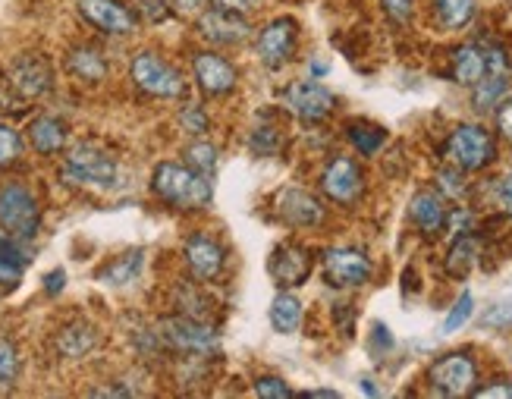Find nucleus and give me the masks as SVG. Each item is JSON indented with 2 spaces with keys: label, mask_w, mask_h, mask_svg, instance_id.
<instances>
[{
  "label": "nucleus",
  "mask_w": 512,
  "mask_h": 399,
  "mask_svg": "<svg viewBox=\"0 0 512 399\" xmlns=\"http://www.w3.org/2000/svg\"><path fill=\"white\" fill-rule=\"evenodd\" d=\"M151 192L161 198L164 205H170L173 211H205L211 208V180L205 173H198L189 164H176V161H161L151 173Z\"/></svg>",
  "instance_id": "f257e3e1"
},
{
  "label": "nucleus",
  "mask_w": 512,
  "mask_h": 399,
  "mask_svg": "<svg viewBox=\"0 0 512 399\" xmlns=\"http://www.w3.org/2000/svg\"><path fill=\"white\" fill-rule=\"evenodd\" d=\"M129 79L132 85L145 92L148 98H161V101H173V98H183L186 95V79L176 66L154 54V51H139L129 63Z\"/></svg>",
  "instance_id": "f03ea898"
},
{
  "label": "nucleus",
  "mask_w": 512,
  "mask_h": 399,
  "mask_svg": "<svg viewBox=\"0 0 512 399\" xmlns=\"http://www.w3.org/2000/svg\"><path fill=\"white\" fill-rule=\"evenodd\" d=\"M158 334H161V343L183 359H211L220 352L217 330L198 318H186V315L164 318Z\"/></svg>",
  "instance_id": "7ed1b4c3"
},
{
  "label": "nucleus",
  "mask_w": 512,
  "mask_h": 399,
  "mask_svg": "<svg viewBox=\"0 0 512 399\" xmlns=\"http://www.w3.org/2000/svg\"><path fill=\"white\" fill-rule=\"evenodd\" d=\"M447 161L453 167H459L462 173H478L484 167H491L497 158V139L478 123H462L450 132L447 139Z\"/></svg>",
  "instance_id": "20e7f679"
},
{
  "label": "nucleus",
  "mask_w": 512,
  "mask_h": 399,
  "mask_svg": "<svg viewBox=\"0 0 512 399\" xmlns=\"http://www.w3.org/2000/svg\"><path fill=\"white\" fill-rule=\"evenodd\" d=\"M41 227V205L29 186L7 183L0 189V230L13 239H35Z\"/></svg>",
  "instance_id": "39448f33"
},
{
  "label": "nucleus",
  "mask_w": 512,
  "mask_h": 399,
  "mask_svg": "<svg viewBox=\"0 0 512 399\" xmlns=\"http://www.w3.org/2000/svg\"><path fill=\"white\" fill-rule=\"evenodd\" d=\"M63 180L73 186H95V189H110L117 183V161L92 142H82L70 148L63 164Z\"/></svg>",
  "instance_id": "423d86ee"
},
{
  "label": "nucleus",
  "mask_w": 512,
  "mask_h": 399,
  "mask_svg": "<svg viewBox=\"0 0 512 399\" xmlns=\"http://www.w3.org/2000/svg\"><path fill=\"white\" fill-rule=\"evenodd\" d=\"M299 48V22L293 16H274L255 32V54L267 70H280L296 57Z\"/></svg>",
  "instance_id": "0eeeda50"
},
{
  "label": "nucleus",
  "mask_w": 512,
  "mask_h": 399,
  "mask_svg": "<svg viewBox=\"0 0 512 399\" xmlns=\"http://www.w3.org/2000/svg\"><path fill=\"white\" fill-rule=\"evenodd\" d=\"M374 274V264L368 252L355 249V246H333L324 252L321 261V277L333 290H359Z\"/></svg>",
  "instance_id": "6e6552de"
},
{
  "label": "nucleus",
  "mask_w": 512,
  "mask_h": 399,
  "mask_svg": "<svg viewBox=\"0 0 512 399\" xmlns=\"http://www.w3.org/2000/svg\"><path fill=\"white\" fill-rule=\"evenodd\" d=\"M311 271H315V255L299 239H283L267 255V274L280 290H296V286L308 283Z\"/></svg>",
  "instance_id": "1a4fd4ad"
},
{
  "label": "nucleus",
  "mask_w": 512,
  "mask_h": 399,
  "mask_svg": "<svg viewBox=\"0 0 512 399\" xmlns=\"http://www.w3.org/2000/svg\"><path fill=\"white\" fill-rule=\"evenodd\" d=\"M318 186H321V192L330 198L333 205L352 208L365 195V173H362V167L355 164L352 158H346V154H337V158H330L327 167L321 170Z\"/></svg>",
  "instance_id": "9d476101"
},
{
  "label": "nucleus",
  "mask_w": 512,
  "mask_h": 399,
  "mask_svg": "<svg viewBox=\"0 0 512 399\" xmlns=\"http://www.w3.org/2000/svg\"><path fill=\"white\" fill-rule=\"evenodd\" d=\"M478 381V368L469 352H450L428 368V384L437 396H469Z\"/></svg>",
  "instance_id": "9b49d317"
},
{
  "label": "nucleus",
  "mask_w": 512,
  "mask_h": 399,
  "mask_svg": "<svg viewBox=\"0 0 512 399\" xmlns=\"http://www.w3.org/2000/svg\"><path fill=\"white\" fill-rule=\"evenodd\" d=\"M183 264H186V271L195 280H202V283L217 280L220 274H224V268H227L224 242H220L217 236H211L208 230L189 233L186 242H183Z\"/></svg>",
  "instance_id": "f8f14e48"
},
{
  "label": "nucleus",
  "mask_w": 512,
  "mask_h": 399,
  "mask_svg": "<svg viewBox=\"0 0 512 399\" xmlns=\"http://www.w3.org/2000/svg\"><path fill=\"white\" fill-rule=\"evenodd\" d=\"M283 107L293 117H299L302 123H324L333 110H337V95H333L327 85L305 79V82L286 85Z\"/></svg>",
  "instance_id": "ddd939ff"
},
{
  "label": "nucleus",
  "mask_w": 512,
  "mask_h": 399,
  "mask_svg": "<svg viewBox=\"0 0 512 399\" xmlns=\"http://www.w3.org/2000/svg\"><path fill=\"white\" fill-rule=\"evenodd\" d=\"M274 211L283 224L293 230H315L327 217V208L321 198L311 195L308 189H299V186H283L274 198Z\"/></svg>",
  "instance_id": "4468645a"
},
{
  "label": "nucleus",
  "mask_w": 512,
  "mask_h": 399,
  "mask_svg": "<svg viewBox=\"0 0 512 399\" xmlns=\"http://www.w3.org/2000/svg\"><path fill=\"white\" fill-rule=\"evenodd\" d=\"M192 73H195V85L202 88L208 98H227L239 85V70L233 66V60H227L217 51H195Z\"/></svg>",
  "instance_id": "2eb2a0df"
},
{
  "label": "nucleus",
  "mask_w": 512,
  "mask_h": 399,
  "mask_svg": "<svg viewBox=\"0 0 512 399\" xmlns=\"http://www.w3.org/2000/svg\"><path fill=\"white\" fill-rule=\"evenodd\" d=\"M79 13L92 29L114 38H126L139 26L136 13L120 4V0H79Z\"/></svg>",
  "instance_id": "dca6fc26"
},
{
  "label": "nucleus",
  "mask_w": 512,
  "mask_h": 399,
  "mask_svg": "<svg viewBox=\"0 0 512 399\" xmlns=\"http://www.w3.org/2000/svg\"><path fill=\"white\" fill-rule=\"evenodd\" d=\"M10 85L26 101H38L44 95H51L54 88V73L51 63L44 60L41 54H19L10 63Z\"/></svg>",
  "instance_id": "f3484780"
},
{
  "label": "nucleus",
  "mask_w": 512,
  "mask_h": 399,
  "mask_svg": "<svg viewBox=\"0 0 512 399\" xmlns=\"http://www.w3.org/2000/svg\"><path fill=\"white\" fill-rule=\"evenodd\" d=\"M198 35H202L208 44H217V48H233V44H242L252 35L249 16L242 13H230V10H205L195 22Z\"/></svg>",
  "instance_id": "a211bd4d"
},
{
  "label": "nucleus",
  "mask_w": 512,
  "mask_h": 399,
  "mask_svg": "<svg viewBox=\"0 0 512 399\" xmlns=\"http://www.w3.org/2000/svg\"><path fill=\"white\" fill-rule=\"evenodd\" d=\"M98 346H101V330L95 324H88V321H70V324H63L54 334L57 356L70 359V362L88 359Z\"/></svg>",
  "instance_id": "6ab92c4d"
},
{
  "label": "nucleus",
  "mask_w": 512,
  "mask_h": 399,
  "mask_svg": "<svg viewBox=\"0 0 512 399\" xmlns=\"http://www.w3.org/2000/svg\"><path fill=\"white\" fill-rule=\"evenodd\" d=\"M63 63H66V73L85 85H101L110 76L107 57L98 48H92V44H76V48L66 51Z\"/></svg>",
  "instance_id": "aec40b11"
},
{
  "label": "nucleus",
  "mask_w": 512,
  "mask_h": 399,
  "mask_svg": "<svg viewBox=\"0 0 512 399\" xmlns=\"http://www.w3.org/2000/svg\"><path fill=\"white\" fill-rule=\"evenodd\" d=\"M70 142V126L60 117L41 114L29 123V145L41 154V158H57V154Z\"/></svg>",
  "instance_id": "412c9836"
},
{
  "label": "nucleus",
  "mask_w": 512,
  "mask_h": 399,
  "mask_svg": "<svg viewBox=\"0 0 512 399\" xmlns=\"http://www.w3.org/2000/svg\"><path fill=\"white\" fill-rule=\"evenodd\" d=\"M409 217L425 236H440L443 230H447L450 208L437 192H418L412 198V205H409Z\"/></svg>",
  "instance_id": "4be33fe9"
},
{
  "label": "nucleus",
  "mask_w": 512,
  "mask_h": 399,
  "mask_svg": "<svg viewBox=\"0 0 512 399\" xmlns=\"http://www.w3.org/2000/svg\"><path fill=\"white\" fill-rule=\"evenodd\" d=\"M450 73L459 85L465 88H475L487 73V51L481 44H462V48L453 51V63H450Z\"/></svg>",
  "instance_id": "5701e85b"
},
{
  "label": "nucleus",
  "mask_w": 512,
  "mask_h": 399,
  "mask_svg": "<svg viewBox=\"0 0 512 399\" xmlns=\"http://www.w3.org/2000/svg\"><path fill=\"white\" fill-rule=\"evenodd\" d=\"M267 318H271V327H274V334L280 337H293L299 334V327H302V318H305V305L296 293H289V290H280L271 302V312H267Z\"/></svg>",
  "instance_id": "b1692460"
},
{
  "label": "nucleus",
  "mask_w": 512,
  "mask_h": 399,
  "mask_svg": "<svg viewBox=\"0 0 512 399\" xmlns=\"http://www.w3.org/2000/svg\"><path fill=\"white\" fill-rule=\"evenodd\" d=\"M475 264H478V239L472 230H465V233H456L453 239V246L447 252V274L456 277V280H465L472 271H475Z\"/></svg>",
  "instance_id": "393cba45"
},
{
  "label": "nucleus",
  "mask_w": 512,
  "mask_h": 399,
  "mask_svg": "<svg viewBox=\"0 0 512 399\" xmlns=\"http://www.w3.org/2000/svg\"><path fill=\"white\" fill-rule=\"evenodd\" d=\"M142 264H145V252L142 249H129L117 258H110L104 268L98 271V280L107 286H129L142 274Z\"/></svg>",
  "instance_id": "a878e982"
},
{
  "label": "nucleus",
  "mask_w": 512,
  "mask_h": 399,
  "mask_svg": "<svg viewBox=\"0 0 512 399\" xmlns=\"http://www.w3.org/2000/svg\"><path fill=\"white\" fill-rule=\"evenodd\" d=\"M431 13H434V22L440 29L456 32V29H465L475 19V0H434Z\"/></svg>",
  "instance_id": "bb28decb"
},
{
  "label": "nucleus",
  "mask_w": 512,
  "mask_h": 399,
  "mask_svg": "<svg viewBox=\"0 0 512 399\" xmlns=\"http://www.w3.org/2000/svg\"><path fill=\"white\" fill-rule=\"evenodd\" d=\"M346 139L355 151L362 154V158H374V154L384 148L387 132L381 126L368 123V120H352V123H346Z\"/></svg>",
  "instance_id": "cd10ccee"
},
{
  "label": "nucleus",
  "mask_w": 512,
  "mask_h": 399,
  "mask_svg": "<svg viewBox=\"0 0 512 399\" xmlns=\"http://www.w3.org/2000/svg\"><path fill=\"white\" fill-rule=\"evenodd\" d=\"M26 255L19 252L16 239L7 233H0V286H16L22 271H26Z\"/></svg>",
  "instance_id": "c85d7f7f"
},
{
  "label": "nucleus",
  "mask_w": 512,
  "mask_h": 399,
  "mask_svg": "<svg viewBox=\"0 0 512 399\" xmlns=\"http://www.w3.org/2000/svg\"><path fill=\"white\" fill-rule=\"evenodd\" d=\"M22 374V356L19 346L7 337H0V393H10Z\"/></svg>",
  "instance_id": "c756f323"
},
{
  "label": "nucleus",
  "mask_w": 512,
  "mask_h": 399,
  "mask_svg": "<svg viewBox=\"0 0 512 399\" xmlns=\"http://www.w3.org/2000/svg\"><path fill=\"white\" fill-rule=\"evenodd\" d=\"M506 88H509V76H484L478 85H475V110H494L503 95H506Z\"/></svg>",
  "instance_id": "7c9ffc66"
},
{
  "label": "nucleus",
  "mask_w": 512,
  "mask_h": 399,
  "mask_svg": "<svg viewBox=\"0 0 512 399\" xmlns=\"http://www.w3.org/2000/svg\"><path fill=\"white\" fill-rule=\"evenodd\" d=\"M176 308H180V315H186V318L205 321L208 312H211V302L202 296V290H198L195 283H183L180 286V296H176Z\"/></svg>",
  "instance_id": "2f4dec72"
},
{
  "label": "nucleus",
  "mask_w": 512,
  "mask_h": 399,
  "mask_svg": "<svg viewBox=\"0 0 512 399\" xmlns=\"http://www.w3.org/2000/svg\"><path fill=\"white\" fill-rule=\"evenodd\" d=\"M183 158H186L189 167H195L198 173H205L208 180L217 173V148L211 142H192V145H186Z\"/></svg>",
  "instance_id": "473e14b6"
},
{
  "label": "nucleus",
  "mask_w": 512,
  "mask_h": 399,
  "mask_svg": "<svg viewBox=\"0 0 512 399\" xmlns=\"http://www.w3.org/2000/svg\"><path fill=\"white\" fill-rule=\"evenodd\" d=\"M22 136L13 129V126H7V123H0V170H7V167H13V164H19V158H22Z\"/></svg>",
  "instance_id": "72a5a7b5"
},
{
  "label": "nucleus",
  "mask_w": 512,
  "mask_h": 399,
  "mask_svg": "<svg viewBox=\"0 0 512 399\" xmlns=\"http://www.w3.org/2000/svg\"><path fill=\"white\" fill-rule=\"evenodd\" d=\"M283 148V139H280V132L274 126H261L252 132V151L258 154V158H274V154Z\"/></svg>",
  "instance_id": "f704fd0d"
},
{
  "label": "nucleus",
  "mask_w": 512,
  "mask_h": 399,
  "mask_svg": "<svg viewBox=\"0 0 512 399\" xmlns=\"http://www.w3.org/2000/svg\"><path fill=\"white\" fill-rule=\"evenodd\" d=\"M180 126H183V132H189V136H205L208 126H211V120H208V114H205V107H202V104H186V107L180 110Z\"/></svg>",
  "instance_id": "c9c22d12"
},
{
  "label": "nucleus",
  "mask_w": 512,
  "mask_h": 399,
  "mask_svg": "<svg viewBox=\"0 0 512 399\" xmlns=\"http://www.w3.org/2000/svg\"><path fill=\"white\" fill-rule=\"evenodd\" d=\"M472 312H475V299H472V293H462V296L456 299V305L450 308L447 321H443V334H453V330H459L462 324H469Z\"/></svg>",
  "instance_id": "e433bc0d"
},
{
  "label": "nucleus",
  "mask_w": 512,
  "mask_h": 399,
  "mask_svg": "<svg viewBox=\"0 0 512 399\" xmlns=\"http://www.w3.org/2000/svg\"><path fill=\"white\" fill-rule=\"evenodd\" d=\"M255 393L261 399H289V396H293L289 384L283 378H277V374H264V378H258L255 381Z\"/></svg>",
  "instance_id": "4c0bfd02"
},
{
  "label": "nucleus",
  "mask_w": 512,
  "mask_h": 399,
  "mask_svg": "<svg viewBox=\"0 0 512 399\" xmlns=\"http://www.w3.org/2000/svg\"><path fill=\"white\" fill-rule=\"evenodd\" d=\"M437 186H440V192L447 195V198H462L465 195V180H462V170L459 167H450V170H440L437 173Z\"/></svg>",
  "instance_id": "58836bf2"
},
{
  "label": "nucleus",
  "mask_w": 512,
  "mask_h": 399,
  "mask_svg": "<svg viewBox=\"0 0 512 399\" xmlns=\"http://www.w3.org/2000/svg\"><path fill=\"white\" fill-rule=\"evenodd\" d=\"M381 7L393 26H406V22L415 16V0H381Z\"/></svg>",
  "instance_id": "ea45409f"
},
{
  "label": "nucleus",
  "mask_w": 512,
  "mask_h": 399,
  "mask_svg": "<svg viewBox=\"0 0 512 399\" xmlns=\"http://www.w3.org/2000/svg\"><path fill=\"white\" fill-rule=\"evenodd\" d=\"M170 0H139V13L151 22H164L170 16Z\"/></svg>",
  "instance_id": "a19ab883"
},
{
  "label": "nucleus",
  "mask_w": 512,
  "mask_h": 399,
  "mask_svg": "<svg viewBox=\"0 0 512 399\" xmlns=\"http://www.w3.org/2000/svg\"><path fill=\"white\" fill-rule=\"evenodd\" d=\"M497 132L506 142H512V98L497 104Z\"/></svg>",
  "instance_id": "79ce46f5"
},
{
  "label": "nucleus",
  "mask_w": 512,
  "mask_h": 399,
  "mask_svg": "<svg viewBox=\"0 0 512 399\" xmlns=\"http://www.w3.org/2000/svg\"><path fill=\"white\" fill-rule=\"evenodd\" d=\"M494 192H497V208H500L503 214H512V173L500 176Z\"/></svg>",
  "instance_id": "37998d69"
},
{
  "label": "nucleus",
  "mask_w": 512,
  "mask_h": 399,
  "mask_svg": "<svg viewBox=\"0 0 512 399\" xmlns=\"http://www.w3.org/2000/svg\"><path fill=\"white\" fill-rule=\"evenodd\" d=\"M214 7L230 10V13H242V16H252L261 7V0H214Z\"/></svg>",
  "instance_id": "c03bdc74"
},
{
  "label": "nucleus",
  "mask_w": 512,
  "mask_h": 399,
  "mask_svg": "<svg viewBox=\"0 0 512 399\" xmlns=\"http://www.w3.org/2000/svg\"><path fill=\"white\" fill-rule=\"evenodd\" d=\"M472 396H478V399H491V396H509V399H512V384H509V381H497L494 387H481V390H472Z\"/></svg>",
  "instance_id": "a18cd8bd"
},
{
  "label": "nucleus",
  "mask_w": 512,
  "mask_h": 399,
  "mask_svg": "<svg viewBox=\"0 0 512 399\" xmlns=\"http://www.w3.org/2000/svg\"><path fill=\"white\" fill-rule=\"evenodd\" d=\"M63 283H66V274L63 271H51L48 277H44V293L48 296H57L63 290Z\"/></svg>",
  "instance_id": "49530a36"
},
{
  "label": "nucleus",
  "mask_w": 512,
  "mask_h": 399,
  "mask_svg": "<svg viewBox=\"0 0 512 399\" xmlns=\"http://www.w3.org/2000/svg\"><path fill=\"white\" fill-rule=\"evenodd\" d=\"M170 7L176 13H198V10L205 7V0H170Z\"/></svg>",
  "instance_id": "de8ad7c7"
},
{
  "label": "nucleus",
  "mask_w": 512,
  "mask_h": 399,
  "mask_svg": "<svg viewBox=\"0 0 512 399\" xmlns=\"http://www.w3.org/2000/svg\"><path fill=\"white\" fill-rule=\"evenodd\" d=\"M302 396H311V399H337L340 393H337V390H327V387H324V390H305Z\"/></svg>",
  "instance_id": "09e8293b"
}]
</instances>
